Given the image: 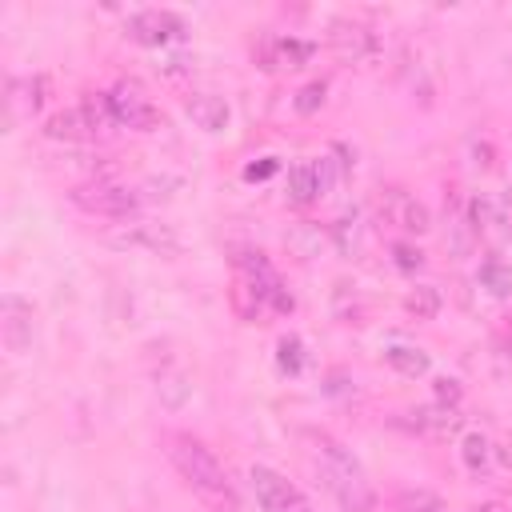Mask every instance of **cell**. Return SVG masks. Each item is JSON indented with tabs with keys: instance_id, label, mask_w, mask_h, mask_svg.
I'll use <instances>...</instances> for the list:
<instances>
[{
	"instance_id": "cell-1",
	"label": "cell",
	"mask_w": 512,
	"mask_h": 512,
	"mask_svg": "<svg viewBox=\"0 0 512 512\" xmlns=\"http://www.w3.org/2000/svg\"><path fill=\"white\" fill-rule=\"evenodd\" d=\"M164 452L172 460V468L180 472V480L216 512H236L240 508V496H236V484L228 476V468L212 456V448H204L196 436L188 432H172L164 436Z\"/></svg>"
},
{
	"instance_id": "cell-2",
	"label": "cell",
	"mask_w": 512,
	"mask_h": 512,
	"mask_svg": "<svg viewBox=\"0 0 512 512\" xmlns=\"http://www.w3.org/2000/svg\"><path fill=\"white\" fill-rule=\"evenodd\" d=\"M308 456L312 468L320 476V484L332 492V500L344 512H376V492L364 476V468L356 464V456L328 432H308Z\"/></svg>"
},
{
	"instance_id": "cell-3",
	"label": "cell",
	"mask_w": 512,
	"mask_h": 512,
	"mask_svg": "<svg viewBox=\"0 0 512 512\" xmlns=\"http://www.w3.org/2000/svg\"><path fill=\"white\" fill-rule=\"evenodd\" d=\"M112 108H108V92H96V96H84L76 108H64V112H52L44 120V136L52 140H64V144H80V140H100L108 136L112 128Z\"/></svg>"
},
{
	"instance_id": "cell-4",
	"label": "cell",
	"mask_w": 512,
	"mask_h": 512,
	"mask_svg": "<svg viewBox=\"0 0 512 512\" xmlns=\"http://www.w3.org/2000/svg\"><path fill=\"white\" fill-rule=\"evenodd\" d=\"M464 220H468V232L492 248H504L512 244V196L504 192H476L464 208Z\"/></svg>"
},
{
	"instance_id": "cell-5",
	"label": "cell",
	"mask_w": 512,
	"mask_h": 512,
	"mask_svg": "<svg viewBox=\"0 0 512 512\" xmlns=\"http://www.w3.org/2000/svg\"><path fill=\"white\" fill-rule=\"evenodd\" d=\"M72 200L84 212L104 216V220H136V212H140V196L128 184H116V180H88L72 192Z\"/></svg>"
},
{
	"instance_id": "cell-6",
	"label": "cell",
	"mask_w": 512,
	"mask_h": 512,
	"mask_svg": "<svg viewBox=\"0 0 512 512\" xmlns=\"http://www.w3.org/2000/svg\"><path fill=\"white\" fill-rule=\"evenodd\" d=\"M108 108H112V120L120 128H132V132H152L160 124V108L152 104V96L140 84H128V80L108 88Z\"/></svg>"
},
{
	"instance_id": "cell-7",
	"label": "cell",
	"mask_w": 512,
	"mask_h": 512,
	"mask_svg": "<svg viewBox=\"0 0 512 512\" xmlns=\"http://www.w3.org/2000/svg\"><path fill=\"white\" fill-rule=\"evenodd\" d=\"M248 480H252V492H256L260 512H308V504H304V496L296 492V484H288L276 468L252 464Z\"/></svg>"
},
{
	"instance_id": "cell-8",
	"label": "cell",
	"mask_w": 512,
	"mask_h": 512,
	"mask_svg": "<svg viewBox=\"0 0 512 512\" xmlns=\"http://www.w3.org/2000/svg\"><path fill=\"white\" fill-rule=\"evenodd\" d=\"M380 216L392 228H400L404 236H424L432 228V216H428L424 200H416L404 188H380Z\"/></svg>"
},
{
	"instance_id": "cell-9",
	"label": "cell",
	"mask_w": 512,
	"mask_h": 512,
	"mask_svg": "<svg viewBox=\"0 0 512 512\" xmlns=\"http://www.w3.org/2000/svg\"><path fill=\"white\" fill-rule=\"evenodd\" d=\"M124 28H128V36L136 44H148V48H164V44L184 36V20L176 12H168V8H140V12L128 16Z\"/></svg>"
},
{
	"instance_id": "cell-10",
	"label": "cell",
	"mask_w": 512,
	"mask_h": 512,
	"mask_svg": "<svg viewBox=\"0 0 512 512\" xmlns=\"http://www.w3.org/2000/svg\"><path fill=\"white\" fill-rule=\"evenodd\" d=\"M0 340L12 356L32 348V304L20 292H4L0 296Z\"/></svg>"
},
{
	"instance_id": "cell-11",
	"label": "cell",
	"mask_w": 512,
	"mask_h": 512,
	"mask_svg": "<svg viewBox=\"0 0 512 512\" xmlns=\"http://www.w3.org/2000/svg\"><path fill=\"white\" fill-rule=\"evenodd\" d=\"M108 240L120 244V248H140V252H156V256H168V252L180 248V240L172 236V228L168 224H156V220H128Z\"/></svg>"
},
{
	"instance_id": "cell-12",
	"label": "cell",
	"mask_w": 512,
	"mask_h": 512,
	"mask_svg": "<svg viewBox=\"0 0 512 512\" xmlns=\"http://www.w3.org/2000/svg\"><path fill=\"white\" fill-rule=\"evenodd\" d=\"M324 188H328V160H320V164L316 160H296L288 168V176H284V192L300 208L316 204L324 196Z\"/></svg>"
},
{
	"instance_id": "cell-13",
	"label": "cell",
	"mask_w": 512,
	"mask_h": 512,
	"mask_svg": "<svg viewBox=\"0 0 512 512\" xmlns=\"http://www.w3.org/2000/svg\"><path fill=\"white\" fill-rule=\"evenodd\" d=\"M52 96V80L44 72H32V76H12L8 80V116H36Z\"/></svg>"
},
{
	"instance_id": "cell-14",
	"label": "cell",
	"mask_w": 512,
	"mask_h": 512,
	"mask_svg": "<svg viewBox=\"0 0 512 512\" xmlns=\"http://www.w3.org/2000/svg\"><path fill=\"white\" fill-rule=\"evenodd\" d=\"M312 52H316V44L312 40H300V36H268L256 48V56H260L264 68H300V64L312 60Z\"/></svg>"
},
{
	"instance_id": "cell-15",
	"label": "cell",
	"mask_w": 512,
	"mask_h": 512,
	"mask_svg": "<svg viewBox=\"0 0 512 512\" xmlns=\"http://www.w3.org/2000/svg\"><path fill=\"white\" fill-rule=\"evenodd\" d=\"M328 40H332V48H336L344 60H368V56H376V48H380L376 32H372V28H364V24H352V20L332 24Z\"/></svg>"
},
{
	"instance_id": "cell-16",
	"label": "cell",
	"mask_w": 512,
	"mask_h": 512,
	"mask_svg": "<svg viewBox=\"0 0 512 512\" xmlns=\"http://www.w3.org/2000/svg\"><path fill=\"white\" fill-rule=\"evenodd\" d=\"M184 112L192 116V124L196 128H204V132H224L228 128V100L224 96H216V92H192L188 100H184Z\"/></svg>"
},
{
	"instance_id": "cell-17",
	"label": "cell",
	"mask_w": 512,
	"mask_h": 512,
	"mask_svg": "<svg viewBox=\"0 0 512 512\" xmlns=\"http://www.w3.org/2000/svg\"><path fill=\"white\" fill-rule=\"evenodd\" d=\"M384 360H388L400 376H408V380L428 376V368H432L428 352H424V348H416V344H408V340H392V344H384Z\"/></svg>"
},
{
	"instance_id": "cell-18",
	"label": "cell",
	"mask_w": 512,
	"mask_h": 512,
	"mask_svg": "<svg viewBox=\"0 0 512 512\" xmlns=\"http://www.w3.org/2000/svg\"><path fill=\"white\" fill-rule=\"evenodd\" d=\"M476 284L488 288L492 296H508V292H512V268H508L496 252H488V256L480 260V268H476Z\"/></svg>"
},
{
	"instance_id": "cell-19",
	"label": "cell",
	"mask_w": 512,
	"mask_h": 512,
	"mask_svg": "<svg viewBox=\"0 0 512 512\" xmlns=\"http://www.w3.org/2000/svg\"><path fill=\"white\" fill-rule=\"evenodd\" d=\"M460 460H464V468H468V472L484 476V472L492 468V444H488V436L468 432V436L460 440Z\"/></svg>"
},
{
	"instance_id": "cell-20",
	"label": "cell",
	"mask_w": 512,
	"mask_h": 512,
	"mask_svg": "<svg viewBox=\"0 0 512 512\" xmlns=\"http://www.w3.org/2000/svg\"><path fill=\"white\" fill-rule=\"evenodd\" d=\"M412 420H416V428H420V432H436V436H448V432L460 424L456 408H444V404H428V408L412 412Z\"/></svg>"
},
{
	"instance_id": "cell-21",
	"label": "cell",
	"mask_w": 512,
	"mask_h": 512,
	"mask_svg": "<svg viewBox=\"0 0 512 512\" xmlns=\"http://www.w3.org/2000/svg\"><path fill=\"white\" fill-rule=\"evenodd\" d=\"M404 308L416 316V320H432L440 312V292L432 284H416L408 296H404Z\"/></svg>"
},
{
	"instance_id": "cell-22",
	"label": "cell",
	"mask_w": 512,
	"mask_h": 512,
	"mask_svg": "<svg viewBox=\"0 0 512 512\" xmlns=\"http://www.w3.org/2000/svg\"><path fill=\"white\" fill-rule=\"evenodd\" d=\"M276 364H280V372L296 376V372L304 368V344H300L296 336H284V340L276 344Z\"/></svg>"
},
{
	"instance_id": "cell-23",
	"label": "cell",
	"mask_w": 512,
	"mask_h": 512,
	"mask_svg": "<svg viewBox=\"0 0 512 512\" xmlns=\"http://www.w3.org/2000/svg\"><path fill=\"white\" fill-rule=\"evenodd\" d=\"M396 512H448V508L436 496H428V492H404L396 500Z\"/></svg>"
},
{
	"instance_id": "cell-24",
	"label": "cell",
	"mask_w": 512,
	"mask_h": 512,
	"mask_svg": "<svg viewBox=\"0 0 512 512\" xmlns=\"http://www.w3.org/2000/svg\"><path fill=\"white\" fill-rule=\"evenodd\" d=\"M392 256H396V268H404V272H416L420 264H424V252L420 248H412V244H392Z\"/></svg>"
},
{
	"instance_id": "cell-25",
	"label": "cell",
	"mask_w": 512,
	"mask_h": 512,
	"mask_svg": "<svg viewBox=\"0 0 512 512\" xmlns=\"http://www.w3.org/2000/svg\"><path fill=\"white\" fill-rule=\"evenodd\" d=\"M432 392H436V404H444V408H456L460 404V380H452V376H440L432 384Z\"/></svg>"
},
{
	"instance_id": "cell-26",
	"label": "cell",
	"mask_w": 512,
	"mask_h": 512,
	"mask_svg": "<svg viewBox=\"0 0 512 512\" xmlns=\"http://www.w3.org/2000/svg\"><path fill=\"white\" fill-rule=\"evenodd\" d=\"M320 104H324V80L308 84V88L300 92V100H296V108H300V112H312V108H320Z\"/></svg>"
}]
</instances>
